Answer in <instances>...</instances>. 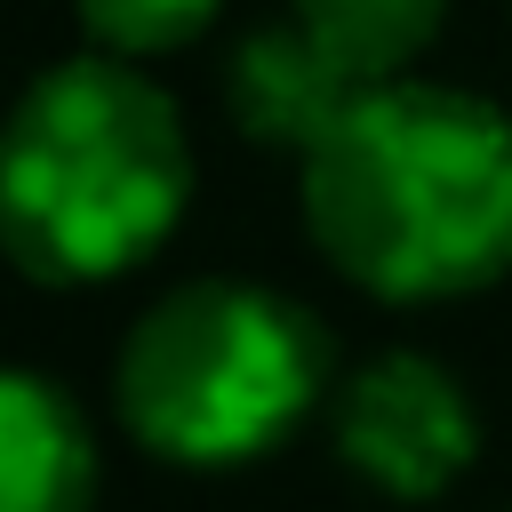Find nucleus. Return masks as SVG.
<instances>
[{
	"instance_id": "obj_3",
	"label": "nucleus",
	"mask_w": 512,
	"mask_h": 512,
	"mask_svg": "<svg viewBox=\"0 0 512 512\" xmlns=\"http://www.w3.org/2000/svg\"><path fill=\"white\" fill-rule=\"evenodd\" d=\"M328 384L320 320L264 280H184L120 336L112 400L160 464H248L280 448Z\"/></svg>"
},
{
	"instance_id": "obj_6",
	"label": "nucleus",
	"mask_w": 512,
	"mask_h": 512,
	"mask_svg": "<svg viewBox=\"0 0 512 512\" xmlns=\"http://www.w3.org/2000/svg\"><path fill=\"white\" fill-rule=\"evenodd\" d=\"M96 440L88 416L32 368H0V512H88Z\"/></svg>"
},
{
	"instance_id": "obj_1",
	"label": "nucleus",
	"mask_w": 512,
	"mask_h": 512,
	"mask_svg": "<svg viewBox=\"0 0 512 512\" xmlns=\"http://www.w3.org/2000/svg\"><path fill=\"white\" fill-rule=\"evenodd\" d=\"M312 248L384 304L480 296L512 272V112L448 80H368L296 160Z\"/></svg>"
},
{
	"instance_id": "obj_4",
	"label": "nucleus",
	"mask_w": 512,
	"mask_h": 512,
	"mask_svg": "<svg viewBox=\"0 0 512 512\" xmlns=\"http://www.w3.org/2000/svg\"><path fill=\"white\" fill-rule=\"evenodd\" d=\"M480 448L472 392L424 352H376L336 392V456L384 496H440Z\"/></svg>"
},
{
	"instance_id": "obj_7",
	"label": "nucleus",
	"mask_w": 512,
	"mask_h": 512,
	"mask_svg": "<svg viewBox=\"0 0 512 512\" xmlns=\"http://www.w3.org/2000/svg\"><path fill=\"white\" fill-rule=\"evenodd\" d=\"M288 16L368 88L400 80L448 24V0H288Z\"/></svg>"
},
{
	"instance_id": "obj_8",
	"label": "nucleus",
	"mask_w": 512,
	"mask_h": 512,
	"mask_svg": "<svg viewBox=\"0 0 512 512\" xmlns=\"http://www.w3.org/2000/svg\"><path fill=\"white\" fill-rule=\"evenodd\" d=\"M72 16L88 32V48L128 56V64H152V56L192 48L224 16V0H72Z\"/></svg>"
},
{
	"instance_id": "obj_5",
	"label": "nucleus",
	"mask_w": 512,
	"mask_h": 512,
	"mask_svg": "<svg viewBox=\"0 0 512 512\" xmlns=\"http://www.w3.org/2000/svg\"><path fill=\"white\" fill-rule=\"evenodd\" d=\"M352 96H360V80H352L296 16H272V24L240 32L232 56H224L232 128H240L248 144H272V152H296V160L336 128V112H344Z\"/></svg>"
},
{
	"instance_id": "obj_2",
	"label": "nucleus",
	"mask_w": 512,
	"mask_h": 512,
	"mask_svg": "<svg viewBox=\"0 0 512 512\" xmlns=\"http://www.w3.org/2000/svg\"><path fill=\"white\" fill-rule=\"evenodd\" d=\"M192 200L176 96L128 56H64L0 112V256L40 288L136 272Z\"/></svg>"
}]
</instances>
